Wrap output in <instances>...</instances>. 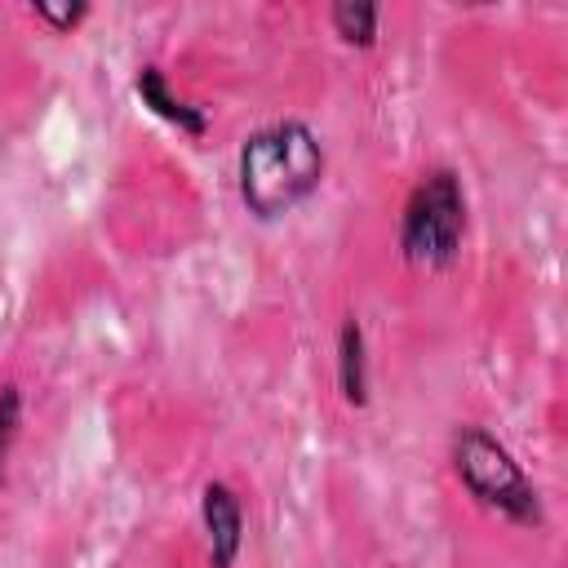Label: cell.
I'll use <instances>...</instances> for the list:
<instances>
[{"label":"cell","instance_id":"obj_1","mask_svg":"<svg viewBox=\"0 0 568 568\" xmlns=\"http://www.w3.org/2000/svg\"><path fill=\"white\" fill-rule=\"evenodd\" d=\"M240 200L257 222H275L311 200L324 182V146L311 124L280 120L244 138L240 146Z\"/></svg>","mask_w":568,"mask_h":568},{"label":"cell","instance_id":"obj_7","mask_svg":"<svg viewBox=\"0 0 568 568\" xmlns=\"http://www.w3.org/2000/svg\"><path fill=\"white\" fill-rule=\"evenodd\" d=\"M328 22H333V31H337L346 44L368 49V44L377 40V4H368V0H337V4L328 9Z\"/></svg>","mask_w":568,"mask_h":568},{"label":"cell","instance_id":"obj_3","mask_svg":"<svg viewBox=\"0 0 568 568\" xmlns=\"http://www.w3.org/2000/svg\"><path fill=\"white\" fill-rule=\"evenodd\" d=\"M466 235V191L453 169H430L404 200L399 253L408 266L444 271L457 262Z\"/></svg>","mask_w":568,"mask_h":568},{"label":"cell","instance_id":"obj_2","mask_svg":"<svg viewBox=\"0 0 568 568\" xmlns=\"http://www.w3.org/2000/svg\"><path fill=\"white\" fill-rule=\"evenodd\" d=\"M453 470L479 506H488V510H497V515H506L510 524H524V528L546 524L532 479L510 457V448L497 435H488L484 426H462L453 435Z\"/></svg>","mask_w":568,"mask_h":568},{"label":"cell","instance_id":"obj_9","mask_svg":"<svg viewBox=\"0 0 568 568\" xmlns=\"http://www.w3.org/2000/svg\"><path fill=\"white\" fill-rule=\"evenodd\" d=\"M31 13H36L40 22L58 27V31H71V27L89 13V4H49V0H40V4H31Z\"/></svg>","mask_w":568,"mask_h":568},{"label":"cell","instance_id":"obj_6","mask_svg":"<svg viewBox=\"0 0 568 568\" xmlns=\"http://www.w3.org/2000/svg\"><path fill=\"white\" fill-rule=\"evenodd\" d=\"M337 386L346 404L355 408L368 404V346H364V328L355 315H346L337 328Z\"/></svg>","mask_w":568,"mask_h":568},{"label":"cell","instance_id":"obj_8","mask_svg":"<svg viewBox=\"0 0 568 568\" xmlns=\"http://www.w3.org/2000/svg\"><path fill=\"white\" fill-rule=\"evenodd\" d=\"M18 430H22V395L18 386H0V488H4V466H9Z\"/></svg>","mask_w":568,"mask_h":568},{"label":"cell","instance_id":"obj_4","mask_svg":"<svg viewBox=\"0 0 568 568\" xmlns=\"http://www.w3.org/2000/svg\"><path fill=\"white\" fill-rule=\"evenodd\" d=\"M200 519H204V537H209V564L213 568H231L240 546H244V506L231 493V484H222V479L204 484Z\"/></svg>","mask_w":568,"mask_h":568},{"label":"cell","instance_id":"obj_5","mask_svg":"<svg viewBox=\"0 0 568 568\" xmlns=\"http://www.w3.org/2000/svg\"><path fill=\"white\" fill-rule=\"evenodd\" d=\"M133 89H138L142 106H151L160 120L178 124L182 133H191V138H204V133H209V111H204V106H195V102H186L182 93H173L160 67H142V71H138V80H133Z\"/></svg>","mask_w":568,"mask_h":568}]
</instances>
